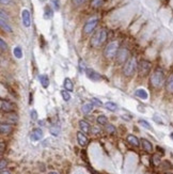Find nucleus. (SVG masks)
<instances>
[{
  "instance_id": "c85d7f7f",
  "label": "nucleus",
  "mask_w": 173,
  "mask_h": 174,
  "mask_svg": "<svg viewBox=\"0 0 173 174\" xmlns=\"http://www.w3.org/2000/svg\"><path fill=\"white\" fill-rule=\"evenodd\" d=\"M104 2H105V0H92L91 1V5L93 8H99L103 5Z\"/></svg>"
},
{
  "instance_id": "c03bdc74",
  "label": "nucleus",
  "mask_w": 173,
  "mask_h": 174,
  "mask_svg": "<svg viewBox=\"0 0 173 174\" xmlns=\"http://www.w3.org/2000/svg\"><path fill=\"white\" fill-rule=\"evenodd\" d=\"M1 174H10V172L5 171V170H1Z\"/></svg>"
},
{
  "instance_id": "4c0bfd02",
  "label": "nucleus",
  "mask_w": 173,
  "mask_h": 174,
  "mask_svg": "<svg viewBox=\"0 0 173 174\" xmlns=\"http://www.w3.org/2000/svg\"><path fill=\"white\" fill-rule=\"evenodd\" d=\"M85 0H72V2L74 5H76V7H78V5H82V3H85Z\"/></svg>"
},
{
  "instance_id": "bb28decb",
  "label": "nucleus",
  "mask_w": 173,
  "mask_h": 174,
  "mask_svg": "<svg viewBox=\"0 0 173 174\" xmlns=\"http://www.w3.org/2000/svg\"><path fill=\"white\" fill-rule=\"evenodd\" d=\"M7 119H8V121L9 122H11V123H17V121H18V117H17V114H15V113H11V114H9L7 117Z\"/></svg>"
},
{
  "instance_id": "b1692460",
  "label": "nucleus",
  "mask_w": 173,
  "mask_h": 174,
  "mask_svg": "<svg viewBox=\"0 0 173 174\" xmlns=\"http://www.w3.org/2000/svg\"><path fill=\"white\" fill-rule=\"evenodd\" d=\"M13 54H14V57H16L17 59L23 58V50H22V48H20L19 46H17V47L14 48V49H13Z\"/></svg>"
},
{
  "instance_id": "dca6fc26",
  "label": "nucleus",
  "mask_w": 173,
  "mask_h": 174,
  "mask_svg": "<svg viewBox=\"0 0 173 174\" xmlns=\"http://www.w3.org/2000/svg\"><path fill=\"white\" fill-rule=\"evenodd\" d=\"M63 87H64V89H65L66 91H68V92H72V91L74 90V84H73L72 80H71L70 78H65V79H64Z\"/></svg>"
},
{
  "instance_id": "5701e85b",
  "label": "nucleus",
  "mask_w": 173,
  "mask_h": 174,
  "mask_svg": "<svg viewBox=\"0 0 173 174\" xmlns=\"http://www.w3.org/2000/svg\"><path fill=\"white\" fill-rule=\"evenodd\" d=\"M0 26H1L2 30H5V31H7V32H12V27H11V26H10L9 24H8L5 21H2V19H0Z\"/></svg>"
},
{
  "instance_id": "f3484780",
  "label": "nucleus",
  "mask_w": 173,
  "mask_h": 174,
  "mask_svg": "<svg viewBox=\"0 0 173 174\" xmlns=\"http://www.w3.org/2000/svg\"><path fill=\"white\" fill-rule=\"evenodd\" d=\"M38 79H40V82L43 88H48V86H49V78H48V76L41 75V76H38Z\"/></svg>"
},
{
  "instance_id": "423d86ee",
  "label": "nucleus",
  "mask_w": 173,
  "mask_h": 174,
  "mask_svg": "<svg viewBox=\"0 0 173 174\" xmlns=\"http://www.w3.org/2000/svg\"><path fill=\"white\" fill-rule=\"evenodd\" d=\"M97 24H98V18L96 17L90 18V19L85 24V26H83V32H85V34H90L91 32L94 31L95 28L97 27Z\"/></svg>"
},
{
  "instance_id": "cd10ccee",
  "label": "nucleus",
  "mask_w": 173,
  "mask_h": 174,
  "mask_svg": "<svg viewBox=\"0 0 173 174\" xmlns=\"http://www.w3.org/2000/svg\"><path fill=\"white\" fill-rule=\"evenodd\" d=\"M61 95H62V98L65 100V102H68V100H71V94H70V92H68V91L62 90V91H61Z\"/></svg>"
},
{
  "instance_id": "79ce46f5",
  "label": "nucleus",
  "mask_w": 173,
  "mask_h": 174,
  "mask_svg": "<svg viewBox=\"0 0 173 174\" xmlns=\"http://www.w3.org/2000/svg\"><path fill=\"white\" fill-rule=\"evenodd\" d=\"M11 2V0H1V3L2 5H9Z\"/></svg>"
},
{
  "instance_id": "37998d69",
  "label": "nucleus",
  "mask_w": 173,
  "mask_h": 174,
  "mask_svg": "<svg viewBox=\"0 0 173 174\" xmlns=\"http://www.w3.org/2000/svg\"><path fill=\"white\" fill-rule=\"evenodd\" d=\"M3 151H5V143L1 142V154L3 153Z\"/></svg>"
},
{
  "instance_id": "2f4dec72",
  "label": "nucleus",
  "mask_w": 173,
  "mask_h": 174,
  "mask_svg": "<svg viewBox=\"0 0 173 174\" xmlns=\"http://www.w3.org/2000/svg\"><path fill=\"white\" fill-rule=\"evenodd\" d=\"M139 124L142 125V126H143L144 128H146V129H152V126H151V125L144 120H139Z\"/></svg>"
},
{
  "instance_id": "ea45409f",
  "label": "nucleus",
  "mask_w": 173,
  "mask_h": 174,
  "mask_svg": "<svg viewBox=\"0 0 173 174\" xmlns=\"http://www.w3.org/2000/svg\"><path fill=\"white\" fill-rule=\"evenodd\" d=\"M153 159H154V163H155V165H158V163H160V157L158 156V155H154L153 156Z\"/></svg>"
},
{
  "instance_id": "2eb2a0df",
  "label": "nucleus",
  "mask_w": 173,
  "mask_h": 174,
  "mask_svg": "<svg viewBox=\"0 0 173 174\" xmlns=\"http://www.w3.org/2000/svg\"><path fill=\"white\" fill-rule=\"evenodd\" d=\"M79 127H80L81 131L85 133H90V124L85 121H79Z\"/></svg>"
},
{
  "instance_id": "1a4fd4ad",
  "label": "nucleus",
  "mask_w": 173,
  "mask_h": 174,
  "mask_svg": "<svg viewBox=\"0 0 173 174\" xmlns=\"http://www.w3.org/2000/svg\"><path fill=\"white\" fill-rule=\"evenodd\" d=\"M0 106H1V110L3 111V112H12L14 109V105L12 104L11 102H9V100H1V102H0Z\"/></svg>"
},
{
  "instance_id": "4468645a",
  "label": "nucleus",
  "mask_w": 173,
  "mask_h": 174,
  "mask_svg": "<svg viewBox=\"0 0 173 174\" xmlns=\"http://www.w3.org/2000/svg\"><path fill=\"white\" fill-rule=\"evenodd\" d=\"M165 84H166V90L169 93H173V74H171L168 77V79L166 80Z\"/></svg>"
},
{
  "instance_id": "72a5a7b5",
  "label": "nucleus",
  "mask_w": 173,
  "mask_h": 174,
  "mask_svg": "<svg viewBox=\"0 0 173 174\" xmlns=\"http://www.w3.org/2000/svg\"><path fill=\"white\" fill-rule=\"evenodd\" d=\"M50 2L52 3V5H54L55 10H57V11H58V10L60 9V5H59V0H50Z\"/></svg>"
},
{
  "instance_id": "7c9ffc66",
  "label": "nucleus",
  "mask_w": 173,
  "mask_h": 174,
  "mask_svg": "<svg viewBox=\"0 0 173 174\" xmlns=\"http://www.w3.org/2000/svg\"><path fill=\"white\" fill-rule=\"evenodd\" d=\"M106 129H107V131H108V133H115V127L113 126V125H111V124H107L106 125Z\"/></svg>"
},
{
  "instance_id": "ddd939ff",
  "label": "nucleus",
  "mask_w": 173,
  "mask_h": 174,
  "mask_svg": "<svg viewBox=\"0 0 173 174\" xmlns=\"http://www.w3.org/2000/svg\"><path fill=\"white\" fill-rule=\"evenodd\" d=\"M141 144H142V147H143V149L145 152H148V153H151V152L153 151V145H152V143L150 142L148 140H146V139H141Z\"/></svg>"
},
{
  "instance_id": "39448f33",
  "label": "nucleus",
  "mask_w": 173,
  "mask_h": 174,
  "mask_svg": "<svg viewBox=\"0 0 173 174\" xmlns=\"http://www.w3.org/2000/svg\"><path fill=\"white\" fill-rule=\"evenodd\" d=\"M129 59V51L127 48H120L115 54V62L117 64L123 65L127 60Z\"/></svg>"
},
{
  "instance_id": "f704fd0d",
  "label": "nucleus",
  "mask_w": 173,
  "mask_h": 174,
  "mask_svg": "<svg viewBox=\"0 0 173 174\" xmlns=\"http://www.w3.org/2000/svg\"><path fill=\"white\" fill-rule=\"evenodd\" d=\"M79 68H80V72H85V71H87V67H85V62H83L82 60L79 61Z\"/></svg>"
},
{
  "instance_id": "a878e982",
  "label": "nucleus",
  "mask_w": 173,
  "mask_h": 174,
  "mask_svg": "<svg viewBox=\"0 0 173 174\" xmlns=\"http://www.w3.org/2000/svg\"><path fill=\"white\" fill-rule=\"evenodd\" d=\"M105 107L110 111H115L118 109L117 104H115V103H112V102H107L105 104Z\"/></svg>"
},
{
  "instance_id": "a211bd4d",
  "label": "nucleus",
  "mask_w": 173,
  "mask_h": 174,
  "mask_svg": "<svg viewBox=\"0 0 173 174\" xmlns=\"http://www.w3.org/2000/svg\"><path fill=\"white\" fill-rule=\"evenodd\" d=\"M135 94H136V96L142 98V100H148V92H146L144 89H138V90L135 92Z\"/></svg>"
},
{
  "instance_id": "4be33fe9",
  "label": "nucleus",
  "mask_w": 173,
  "mask_h": 174,
  "mask_svg": "<svg viewBox=\"0 0 173 174\" xmlns=\"http://www.w3.org/2000/svg\"><path fill=\"white\" fill-rule=\"evenodd\" d=\"M52 15H54V11L52 10V8H50L49 5L45 7V11H44V17H45L46 19H50V18L52 17Z\"/></svg>"
},
{
  "instance_id": "7ed1b4c3",
  "label": "nucleus",
  "mask_w": 173,
  "mask_h": 174,
  "mask_svg": "<svg viewBox=\"0 0 173 174\" xmlns=\"http://www.w3.org/2000/svg\"><path fill=\"white\" fill-rule=\"evenodd\" d=\"M107 35H108V32L106 29H101L92 36L91 38V45L93 47H98V46L103 45L105 43V41L107 40Z\"/></svg>"
},
{
  "instance_id": "473e14b6",
  "label": "nucleus",
  "mask_w": 173,
  "mask_h": 174,
  "mask_svg": "<svg viewBox=\"0 0 173 174\" xmlns=\"http://www.w3.org/2000/svg\"><path fill=\"white\" fill-rule=\"evenodd\" d=\"M0 47H1V51H5V50L8 49V45L3 38H0Z\"/></svg>"
},
{
  "instance_id": "9d476101",
  "label": "nucleus",
  "mask_w": 173,
  "mask_h": 174,
  "mask_svg": "<svg viewBox=\"0 0 173 174\" xmlns=\"http://www.w3.org/2000/svg\"><path fill=\"white\" fill-rule=\"evenodd\" d=\"M85 74H87V76H88L89 79L93 80V81H98V80L101 79V75H99L97 72H95L94 70H92V68H87Z\"/></svg>"
},
{
  "instance_id": "412c9836",
  "label": "nucleus",
  "mask_w": 173,
  "mask_h": 174,
  "mask_svg": "<svg viewBox=\"0 0 173 174\" xmlns=\"http://www.w3.org/2000/svg\"><path fill=\"white\" fill-rule=\"evenodd\" d=\"M0 131H1L2 135H7V133H9L12 131V126L9 124H5V123H2L1 126H0Z\"/></svg>"
},
{
  "instance_id": "a19ab883",
  "label": "nucleus",
  "mask_w": 173,
  "mask_h": 174,
  "mask_svg": "<svg viewBox=\"0 0 173 174\" xmlns=\"http://www.w3.org/2000/svg\"><path fill=\"white\" fill-rule=\"evenodd\" d=\"M5 166H7V161H5V159H1V165H0V168H1V170H5Z\"/></svg>"
},
{
  "instance_id": "20e7f679",
  "label": "nucleus",
  "mask_w": 173,
  "mask_h": 174,
  "mask_svg": "<svg viewBox=\"0 0 173 174\" xmlns=\"http://www.w3.org/2000/svg\"><path fill=\"white\" fill-rule=\"evenodd\" d=\"M119 43L117 41H113V42H110V43H108L106 45L105 49H104V56L108 59H111L113 57H115L117 54L118 50H119Z\"/></svg>"
},
{
  "instance_id": "6e6552de",
  "label": "nucleus",
  "mask_w": 173,
  "mask_h": 174,
  "mask_svg": "<svg viewBox=\"0 0 173 174\" xmlns=\"http://www.w3.org/2000/svg\"><path fill=\"white\" fill-rule=\"evenodd\" d=\"M22 21H23V25L26 28H29L31 26V17H30V12L27 9L22 11Z\"/></svg>"
},
{
  "instance_id": "9b49d317",
  "label": "nucleus",
  "mask_w": 173,
  "mask_h": 174,
  "mask_svg": "<svg viewBox=\"0 0 173 174\" xmlns=\"http://www.w3.org/2000/svg\"><path fill=\"white\" fill-rule=\"evenodd\" d=\"M30 138L32 141H38L43 138V130L41 128H34L32 130L31 135H30Z\"/></svg>"
},
{
  "instance_id": "aec40b11",
  "label": "nucleus",
  "mask_w": 173,
  "mask_h": 174,
  "mask_svg": "<svg viewBox=\"0 0 173 174\" xmlns=\"http://www.w3.org/2000/svg\"><path fill=\"white\" fill-rule=\"evenodd\" d=\"M81 110L85 114H88L91 111L93 110V103H87V104H83L81 107Z\"/></svg>"
},
{
  "instance_id": "c756f323",
  "label": "nucleus",
  "mask_w": 173,
  "mask_h": 174,
  "mask_svg": "<svg viewBox=\"0 0 173 174\" xmlns=\"http://www.w3.org/2000/svg\"><path fill=\"white\" fill-rule=\"evenodd\" d=\"M49 131H50V133H52V136H58L59 133H60V128L59 127H57V126H52L49 128Z\"/></svg>"
},
{
  "instance_id": "f257e3e1",
  "label": "nucleus",
  "mask_w": 173,
  "mask_h": 174,
  "mask_svg": "<svg viewBox=\"0 0 173 174\" xmlns=\"http://www.w3.org/2000/svg\"><path fill=\"white\" fill-rule=\"evenodd\" d=\"M151 84L155 88H160L162 84H165V73L161 68H156L153 72V74L151 75L150 78Z\"/></svg>"
},
{
  "instance_id": "393cba45",
  "label": "nucleus",
  "mask_w": 173,
  "mask_h": 174,
  "mask_svg": "<svg viewBox=\"0 0 173 174\" xmlns=\"http://www.w3.org/2000/svg\"><path fill=\"white\" fill-rule=\"evenodd\" d=\"M96 121H97V123H98L99 125H105V126H106V125L108 124V119L106 118L105 115H103V114L98 115V117H97V120Z\"/></svg>"
},
{
  "instance_id": "e433bc0d",
  "label": "nucleus",
  "mask_w": 173,
  "mask_h": 174,
  "mask_svg": "<svg viewBox=\"0 0 173 174\" xmlns=\"http://www.w3.org/2000/svg\"><path fill=\"white\" fill-rule=\"evenodd\" d=\"M30 115H31V119L33 121L38 120V112H36L35 110H31V112H30Z\"/></svg>"
},
{
  "instance_id": "a18cd8bd",
  "label": "nucleus",
  "mask_w": 173,
  "mask_h": 174,
  "mask_svg": "<svg viewBox=\"0 0 173 174\" xmlns=\"http://www.w3.org/2000/svg\"><path fill=\"white\" fill-rule=\"evenodd\" d=\"M48 174H58V173H57V172H49Z\"/></svg>"
},
{
  "instance_id": "0eeeda50",
  "label": "nucleus",
  "mask_w": 173,
  "mask_h": 174,
  "mask_svg": "<svg viewBox=\"0 0 173 174\" xmlns=\"http://www.w3.org/2000/svg\"><path fill=\"white\" fill-rule=\"evenodd\" d=\"M151 67H152V64L151 62L146 61V60H142L138 63V71H139L140 75H146L148 74V72L151 71Z\"/></svg>"
},
{
  "instance_id": "6ab92c4d",
  "label": "nucleus",
  "mask_w": 173,
  "mask_h": 174,
  "mask_svg": "<svg viewBox=\"0 0 173 174\" xmlns=\"http://www.w3.org/2000/svg\"><path fill=\"white\" fill-rule=\"evenodd\" d=\"M127 141L131 143V145H134V146H139V144H140L139 139H138L136 136H134V135H128Z\"/></svg>"
},
{
  "instance_id": "f03ea898",
  "label": "nucleus",
  "mask_w": 173,
  "mask_h": 174,
  "mask_svg": "<svg viewBox=\"0 0 173 174\" xmlns=\"http://www.w3.org/2000/svg\"><path fill=\"white\" fill-rule=\"evenodd\" d=\"M138 68V63H137V60H136L135 57H131L125 63L123 64V68H122V72L125 76L129 77L131 75L135 74L136 70Z\"/></svg>"
},
{
  "instance_id": "c9c22d12",
  "label": "nucleus",
  "mask_w": 173,
  "mask_h": 174,
  "mask_svg": "<svg viewBox=\"0 0 173 174\" xmlns=\"http://www.w3.org/2000/svg\"><path fill=\"white\" fill-rule=\"evenodd\" d=\"M91 102L93 103V105H96V106H101V105H103L101 100H97V98H95V97H93L92 100H91Z\"/></svg>"
},
{
  "instance_id": "f8f14e48",
  "label": "nucleus",
  "mask_w": 173,
  "mask_h": 174,
  "mask_svg": "<svg viewBox=\"0 0 173 174\" xmlns=\"http://www.w3.org/2000/svg\"><path fill=\"white\" fill-rule=\"evenodd\" d=\"M77 140H78L79 145H81V146H85L88 144V138L85 137V133H82V131L77 133Z\"/></svg>"
},
{
  "instance_id": "58836bf2",
  "label": "nucleus",
  "mask_w": 173,
  "mask_h": 174,
  "mask_svg": "<svg viewBox=\"0 0 173 174\" xmlns=\"http://www.w3.org/2000/svg\"><path fill=\"white\" fill-rule=\"evenodd\" d=\"M0 16H1V19H2V21H8V15L5 13V11H3V10H1V11H0Z\"/></svg>"
}]
</instances>
